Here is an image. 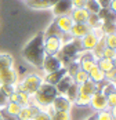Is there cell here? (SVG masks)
Instances as JSON below:
<instances>
[{
    "label": "cell",
    "mask_w": 116,
    "mask_h": 120,
    "mask_svg": "<svg viewBox=\"0 0 116 120\" xmlns=\"http://www.w3.org/2000/svg\"><path fill=\"white\" fill-rule=\"evenodd\" d=\"M32 120H51V117H50V112H46V110L42 109Z\"/></svg>",
    "instance_id": "37"
},
{
    "label": "cell",
    "mask_w": 116,
    "mask_h": 120,
    "mask_svg": "<svg viewBox=\"0 0 116 120\" xmlns=\"http://www.w3.org/2000/svg\"><path fill=\"white\" fill-rule=\"evenodd\" d=\"M0 120H1V116H0Z\"/></svg>",
    "instance_id": "46"
},
{
    "label": "cell",
    "mask_w": 116,
    "mask_h": 120,
    "mask_svg": "<svg viewBox=\"0 0 116 120\" xmlns=\"http://www.w3.org/2000/svg\"><path fill=\"white\" fill-rule=\"evenodd\" d=\"M1 84H17V72L12 68L0 71V86Z\"/></svg>",
    "instance_id": "13"
},
{
    "label": "cell",
    "mask_w": 116,
    "mask_h": 120,
    "mask_svg": "<svg viewBox=\"0 0 116 120\" xmlns=\"http://www.w3.org/2000/svg\"><path fill=\"white\" fill-rule=\"evenodd\" d=\"M97 66L104 73H106V72H109L111 69H115V60L100 58V60H97Z\"/></svg>",
    "instance_id": "19"
},
{
    "label": "cell",
    "mask_w": 116,
    "mask_h": 120,
    "mask_svg": "<svg viewBox=\"0 0 116 120\" xmlns=\"http://www.w3.org/2000/svg\"><path fill=\"white\" fill-rule=\"evenodd\" d=\"M109 10L115 12V10H116V0H111V4H109Z\"/></svg>",
    "instance_id": "44"
},
{
    "label": "cell",
    "mask_w": 116,
    "mask_h": 120,
    "mask_svg": "<svg viewBox=\"0 0 116 120\" xmlns=\"http://www.w3.org/2000/svg\"><path fill=\"white\" fill-rule=\"evenodd\" d=\"M59 68H62V64H61V61L58 60L57 55H46L44 57L43 64H42V69L46 73L55 72Z\"/></svg>",
    "instance_id": "7"
},
{
    "label": "cell",
    "mask_w": 116,
    "mask_h": 120,
    "mask_svg": "<svg viewBox=\"0 0 116 120\" xmlns=\"http://www.w3.org/2000/svg\"><path fill=\"white\" fill-rule=\"evenodd\" d=\"M106 104H108V109H112V112L115 110V108H116V93L106 97Z\"/></svg>",
    "instance_id": "36"
},
{
    "label": "cell",
    "mask_w": 116,
    "mask_h": 120,
    "mask_svg": "<svg viewBox=\"0 0 116 120\" xmlns=\"http://www.w3.org/2000/svg\"><path fill=\"white\" fill-rule=\"evenodd\" d=\"M44 52L46 55H57L61 48V40L59 36H44Z\"/></svg>",
    "instance_id": "5"
},
{
    "label": "cell",
    "mask_w": 116,
    "mask_h": 120,
    "mask_svg": "<svg viewBox=\"0 0 116 120\" xmlns=\"http://www.w3.org/2000/svg\"><path fill=\"white\" fill-rule=\"evenodd\" d=\"M51 8H53V14L55 17L69 15L73 8V4H72V0H58Z\"/></svg>",
    "instance_id": "6"
},
{
    "label": "cell",
    "mask_w": 116,
    "mask_h": 120,
    "mask_svg": "<svg viewBox=\"0 0 116 120\" xmlns=\"http://www.w3.org/2000/svg\"><path fill=\"white\" fill-rule=\"evenodd\" d=\"M14 65V58L8 54H0V71L12 68Z\"/></svg>",
    "instance_id": "21"
},
{
    "label": "cell",
    "mask_w": 116,
    "mask_h": 120,
    "mask_svg": "<svg viewBox=\"0 0 116 120\" xmlns=\"http://www.w3.org/2000/svg\"><path fill=\"white\" fill-rule=\"evenodd\" d=\"M59 40H61V44H66V43H70L73 40V37L70 36V33H61L59 35Z\"/></svg>",
    "instance_id": "39"
},
{
    "label": "cell",
    "mask_w": 116,
    "mask_h": 120,
    "mask_svg": "<svg viewBox=\"0 0 116 120\" xmlns=\"http://www.w3.org/2000/svg\"><path fill=\"white\" fill-rule=\"evenodd\" d=\"M86 1H87V0H72L73 8H84Z\"/></svg>",
    "instance_id": "42"
},
{
    "label": "cell",
    "mask_w": 116,
    "mask_h": 120,
    "mask_svg": "<svg viewBox=\"0 0 116 120\" xmlns=\"http://www.w3.org/2000/svg\"><path fill=\"white\" fill-rule=\"evenodd\" d=\"M80 52H83V48H81V44H80V39H73L70 43H66V44L61 46L57 57H58V60L61 61L62 66L66 68L69 64L75 62L79 58Z\"/></svg>",
    "instance_id": "2"
},
{
    "label": "cell",
    "mask_w": 116,
    "mask_h": 120,
    "mask_svg": "<svg viewBox=\"0 0 116 120\" xmlns=\"http://www.w3.org/2000/svg\"><path fill=\"white\" fill-rule=\"evenodd\" d=\"M79 91L84 93V94H89V95H93L95 91H98V86H97V83H94L89 79L84 83L79 84Z\"/></svg>",
    "instance_id": "18"
},
{
    "label": "cell",
    "mask_w": 116,
    "mask_h": 120,
    "mask_svg": "<svg viewBox=\"0 0 116 120\" xmlns=\"http://www.w3.org/2000/svg\"><path fill=\"white\" fill-rule=\"evenodd\" d=\"M51 120H70L69 112H51L50 113Z\"/></svg>",
    "instance_id": "30"
},
{
    "label": "cell",
    "mask_w": 116,
    "mask_h": 120,
    "mask_svg": "<svg viewBox=\"0 0 116 120\" xmlns=\"http://www.w3.org/2000/svg\"><path fill=\"white\" fill-rule=\"evenodd\" d=\"M17 93H18V104H19L21 106H28V105H31L32 95H29V94L25 93V91H18V90H17Z\"/></svg>",
    "instance_id": "25"
},
{
    "label": "cell",
    "mask_w": 116,
    "mask_h": 120,
    "mask_svg": "<svg viewBox=\"0 0 116 120\" xmlns=\"http://www.w3.org/2000/svg\"><path fill=\"white\" fill-rule=\"evenodd\" d=\"M95 120H115V113L105 109V110H100L95 115Z\"/></svg>",
    "instance_id": "27"
},
{
    "label": "cell",
    "mask_w": 116,
    "mask_h": 120,
    "mask_svg": "<svg viewBox=\"0 0 116 120\" xmlns=\"http://www.w3.org/2000/svg\"><path fill=\"white\" fill-rule=\"evenodd\" d=\"M57 24L58 29L61 30V33H69L70 28L73 25V21L69 15H61V17H57V19L54 21Z\"/></svg>",
    "instance_id": "14"
},
{
    "label": "cell",
    "mask_w": 116,
    "mask_h": 120,
    "mask_svg": "<svg viewBox=\"0 0 116 120\" xmlns=\"http://www.w3.org/2000/svg\"><path fill=\"white\" fill-rule=\"evenodd\" d=\"M89 12L86 8H72L69 17L72 18L73 24H87L89 19Z\"/></svg>",
    "instance_id": "12"
},
{
    "label": "cell",
    "mask_w": 116,
    "mask_h": 120,
    "mask_svg": "<svg viewBox=\"0 0 116 120\" xmlns=\"http://www.w3.org/2000/svg\"><path fill=\"white\" fill-rule=\"evenodd\" d=\"M19 120H32V115H31V109L29 106H22L19 113L17 115Z\"/></svg>",
    "instance_id": "31"
},
{
    "label": "cell",
    "mask_w": 116,
    "mask_h": 120,
    "mask_svg": "<svg viewBox=\"0 0 116 120\" xmlns=\"http://www.w3.org/2000/svg\"><path fill=\"white\" fill-rule=\"evenodd\" d=\"M98 39H100V37L97 36L93 30H91V32H89L86 36H83L80 39V44H81L83 51H93V48L95 47V44H97Z\"/></svg>",
    "instance_id": "10"
},
{
    "label": "cell",
    "mask_w": 116,
    "mask_h": 120,
    "mask_svg": "<svg viewBox=\"0 0 116 120\" xmlns=\"http://www.w3.org/2000/svg\"><path fill=\"white\" fill-rule=\"evenodd\" d=\"M44 33V36H59L61 35V30L58 29V26L55 22H53V24L48 25V28L46 29V32H43Z\"/></svg>",
    "instance_id": "29"
},
{
    "label": "cell",
    "mask_w": 116,
    "mask_h": 120,
    "mask_svg": "<svg viewBox=\"0 0 116 120\" xmlns=\"http://www.w3.org/2000/svg\"><path fill=\"white\" fill-rule=\"evenodd\" d=\"M0 116H1V120H19V119H18V116H14V115L7 113L4 109H1V110H0Z\"/></svg>",
    "instance_id": "38"
},
{
    "label": "cell",
    "mask_w": 116,
    "mask_h": 120,
    "mask_svg": "<svg viewBox=\"0 0 116 120\" xmlns=\"http://www.w3.org/2000/svg\"><path fill=\"white\" fill-rule=\"evenodd\" d=\"M48 108H51L55 112H69L72 108V102L65 95H57L55 99L53 101L51 106H48Z\"/></svg>",
    "instance_id": "8"
},
{
    "label": "cell",
    "mask_w": 116,
    "mask_h": 120,
    "mask_svg": "<svg viewBox=\"0 0 116 120\" xmlns=\"http://www.w3.org/2000/svg\"><path fill=\"white\" fill-rule=\"evenodd\" d=\"M84 8L87 10L89 14H98V11L101 10V7H100V4H98L97 0H87Z\"/></svg>",
    "instance_id": "23"
},
{
    "label": "cell",
    "mask_w": 116,
    "mask_h": 120,
    "mask_svg": "<svg viewBox=\"0 0 116 120\" xmlns=\"http://www.w3.org/2000/svg\"><path fill=\"white\" fill-rule=\"evenodd\" d=\"M90 99H91V95L84 94V93H80V91H79L75 104H76L77 106H87V105H90Z\"/></svg>",
    "instance_id": "24"
},
{
    "label": "cell",
    "mask_w": 116,
    "mask_h": 120,
    "mask_svg": "<svg viewBox=\"0 0 116 120\" xmlns=\"http://www.w3.org/2000/svg\"><path fill=\"white\" fill-rule=\"evenodd\" d=\"M43 43H44V33L40 32L32 40H29L28 44L22 50L23 60L26 61V62H29L31 65L36 66V68H42L43 60L46 57Z\"/></svg>",
    "instance_id": "1"
},
{
    "label": "cell",
    "mask_w": 116,
    "mask_h": 120,
    "mask_svg": "<svg viewBox=\"0 0 116 120\" xmlns=\"http://www.w3.org/2000/svg\"><path fill=\"white\" fill-rule=\"evenodd\" d=\"M25 1H26V0H25Z\"/></svg>",
    "instance_id": "47"
},
{
    "label": "cell",
    "mask_w": 116,
    "mask_h": 120,
    "mask_svg": "<svg viewBox=\"0 0 116 120\" xmlns=\"http://www.w3.org/2000/svg\"><path fill=\"white\" fill-rule=\"evenodd\" d=\"M58 95L57 90H55V86L53 84H48V83H43L40 84V87L37 88L35 94H33V99H35V104L39 105L40 108H48L51 106L53 101L55 99V97Z\"/></svg>",
    "instance_id": "3"
},
{
    "label": "cell",
    "mask_w": 116,
    "mask_h": 120,
    "mask_svg": "<svg viewBox=\"0 0 116 120\" xmlns=\"http://www.w3.org/2000/svg\"><path fill=\"white\" fill-rule=\"evenodd\" d=\"M28 6L31 8H35V10H47L50 8V6L46 3V0H26Z\"/></svg>",
    "instance_id": "22"
},
{
    "label": "cell",
    "mask_w": 116,
    "mask_h": 120,
    "mask_svg": "<svg viewBox=\"0 0 116 120\" xmlns=\"http://www.w3.org/2000/svg\"><path fill=\"white\" fill-rule=\"evenodd\" d=\"M8 104V97L1 90H0V110L6 108V105Z\"/></svg>",
    "instance_id": "40"
},
{
    "label": "cell",
    "mask_w": 116,
    "mask_h": 120,
    "mask_svg": "<svg viewBox=\"0 0 116 120\" xmlns=\"http://www.w3.org/2000/svg\"><path fill=\"white\" fill-rule=\"evenodd\" d=\"M105 44L109 48H116V36L115 35H105L104 36Z\"/></svg>",
    "instance_id": "34"
},
{
    "label": "cell",
    "mask_w": 116,
    "mask_h": 120,
    "mask_svg": "<svg viewBox=\"0 0 116 120\" xmlns=\"http://www.w3.org/2000/svg\"><path fill=\"white\" fill-rule=\"evenodd\" d=\"M93 29L87 24H73L70 28L69 33L73 39H81L83 36H86L89 32H91Z\"/></svg>",
    "instance_id": "11"
},
{
    "label": "cell",
    "mask_w": 116,
    "mask_h": 120,
    "mask_svg": "<svg viewBox=\"0 0 116 120\" xmlns=\"http://www.w3.org/2000/svg\"><path fill=\"white\" fill-rule=\"evenodd\" d=\"M101 58H106V60H116V51H115V48L105 47L104 51H102Z\"/></svg>",
    "instance_id": "33"
},
{
    "label": "cell",
    "mask_w": 116,
    "mask_h": 120,
    "mask_svg": "<svg viewBox=\"0 0 116 120\" xmlns=\"http://www.w3.org/2000/svg\"><path fill=\"white\" fill-rule=\"evenodd\" d=\"M0 90L8 97L11 93L15 91V84H1V86H0Z\"/></svg>",
    "instance_id": "35"
},
{
    "label": "cell",
    "mask_w": 116,
    "mask_h": 120,
    "mask_svg": "<svg viewBox=\"0 0 116 120\" xmlns=\"http://www.w3.org/2000/svg\"><path fill=\"white\" fill-rule=\"evenodd\" d=\"M115 76H116V69H111L109 72L105 73V80H108V82H115Z\"/></svg>",
    "instance_id": "41"
},
{
    "label": "cell",
    "mask_w": 116,
    "mask_h": 120,
    "mask_svg": "<svg viewBox=\"0 0 116 120\" xmlns=\"http://www.w3.org/2000/svg\"><path fill=\"white\" fill-rule=\"evenodd\" d=\"M89 120H95V115H93V116H91V117H90Z\"/></svg>",
    "instance_id": "45"
},
{
    "label": "cell",
    "mask_w": 116,
    "mask_h": 120,
    "mask_svg": "<svg viewBox=\"0 0 116 120\" xmlns=\"http://www.w3.org/2000/svg\"><path fill=\"white\" fill-rule=\"evenodd\" d=\"M66 75V68L65 66H62V68H59L58 71L55 72H51V73H47L46 77H44V83H48V84H53V86H55V84L64 77Z\"/></svg>",
    "instance_id": "15"
},
{
    "label": "cell",
    "mask_w": 116,
    "mask_h": 120,
    "mask_svg": "<svg viewBox=\"0 0 116 120\" xmlns=\"http://www.w3.org/2000/svg\"><path fill=\"white\" fill-rule=\"evenodd\" d=\"M87 75H89V79L91 80V82H94V83H101V82H104L105 80V73L95 65L94 68H91L89 72H87Z\"/></svg>",
    "instance_id": "17"
},
{
    "label": "cell",
    "mask_w": 116,
    "mask_h": 120,
    "mask_svg": "<svg viewBox=\"0 0 116 120\" xmlns=\"http://www.w3.org/2000/svg\"><path fill=\"white\" fill-rule=\"evenodd\" d=\"M100 7L101 8H109V4H111V0H97Z\"/></svg>",
    "instance_id": "43"
},
{
    "label": "cell",
    "mask_w": 116,
    "mask_h": 120,
    "mask_svg": "<svg viewBox=\"0 0 116 120\" xmlns=\"http://www.w3.org/2000/svg\"><path fill=\"white\" fill-rule=\"evenodd\" d=\"M77 94H79V84H76L73 82V83L69 86V88L66 90L65 97L69 99L72 104H75V101H76V98H77Z\"/></svg>",
    "instance_id": "20"
},
{
    "label": "cell",
    "mask_w": 116,
    "mask_h": 120,
    "mask_svg": "<svg viewBox=\"0 0 116 120\" xmlns=\"http://www.w3.org/2000/svg\"><path fill=\"white\" fill-rule=\"evenodd\" d=\"M72 79H73V82H75L76 84H81V83H84L86 80H89V75H87V72L79 69L77 72L75 73V76H73Z\"/></svg>",
    "instance_id": "28"
},
{
    "label": "cell",
    "mask_w": 116,
    "mask_h": 120,
    "mask_svg": "<svg viewBox=\"0 0 116 120\" xmlns=\"http://www.w3.org/2000/svg\"><path fill=\"white\" fill-rule=\"evenodd\" d=\"M90 105L93 106L94 110L100 112V110H105L108 109V104H106V95H104L100 90L95 91L93 95H91V99H90Z\"/></svg>",
    "instance_id": "9"
},
{
    "label": "cell",
    "mask_w": 116,
    "mask_h": 120,
    "mask_svg": "<svg viewBox=\"0 0 116 120\" xmlns=\"http://www.w3.org/2000/svg\"><path fill=\"white\" fill-rule=\"evenodd\" d=\"M21 108H22V106H21L18 102H10V101H8V104L6 105L4 110H6L7 113H10V115H14V116H17V115L19 113Z\"/></svg>",
    "instance_id": "26"
},
{
    "label": "cell",
    "mask_w": 116,
    "mask_h": 120,
    "mask_svg": "<svg viewBox=\"0 0 116 120\" xmlns=\"http://www.w3.org/2000/svg\"><path fill=\"white\" fill-rule=\"evenodd\" d=\"M42 83H43V79H42L40 76H37L35 73H31V75H26V76L23 77V80L21 83L15 84V90H18V91H25V93H28L29 95H33L36 91H37V88L40 87Z\"/></svg>",
    "instance_id": "4"
},
{
    "label": "cell",
    "mask_w": 116,
    "mask_h": 120,
    "mask_svg": "<svg viewBox=\"0 0 116 120\" xmlns=\"http://www.w3.org/2000/svg\"><path fill=\"white\" fill-rule=\"evenodd\" d=\"M73 83V79L70 77L69 75H65L57 84H55V90H57L58 95H65L66 90L69 88V86Z\"/></svg>",
    "instance_id": "16"
},
{
    "label": "cell",
    "mask_w": 116,
    "mask_h": 120,
    "mask_svg": "<svg viewBox=\"0 0 116 120\" xmlns=\"http://www.w3.org/2000/svg\"><path fill=\"white\" fill-rule=\"evenodd\" d=\"M87 25H89L91 29L98 28V26L101 25V21H100L98 15H97V14H90V15H89V19H87Z\"/></svg>",
    "instance_id": "32"
}]
</instances>
